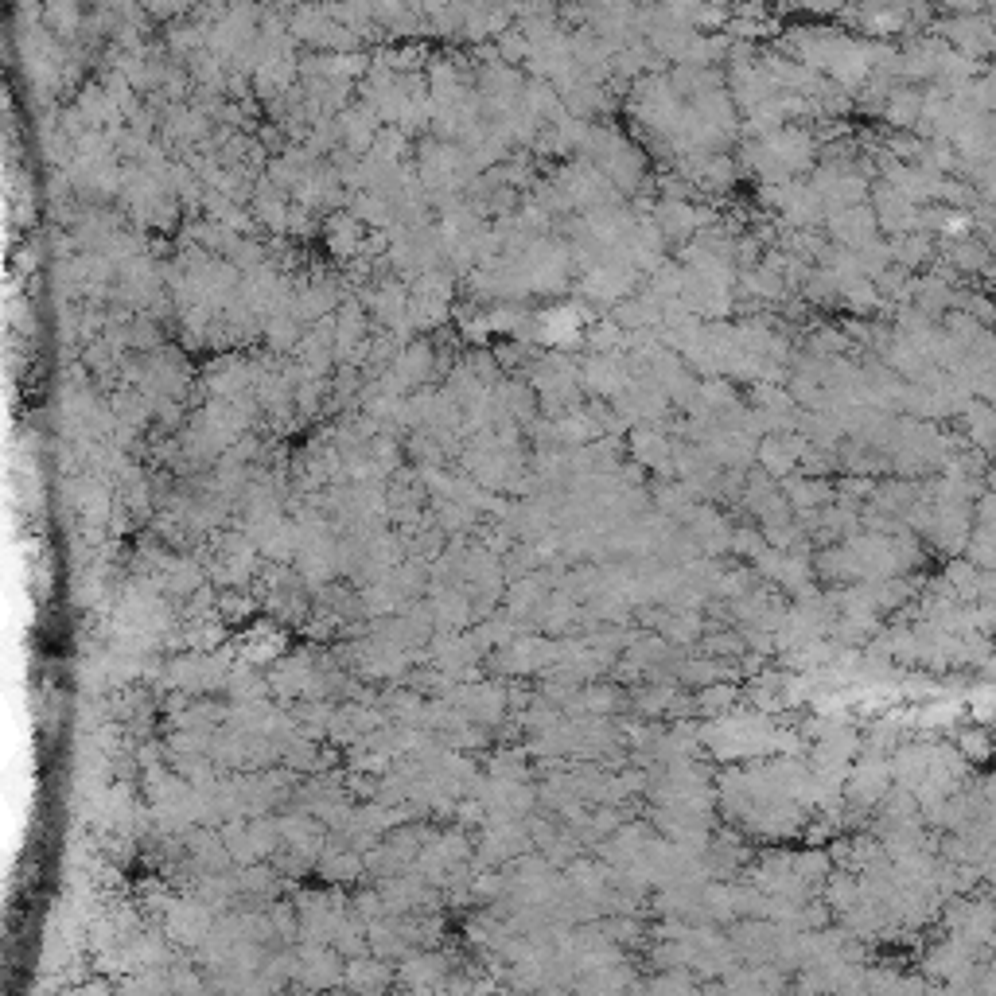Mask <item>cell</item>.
<instances>
[{"mask_svg":"<svg viewBox=\"0 0 996 996\" xmlns=\"http://www.w3.org/2000/svg\"><path fill=\"white\" fill-rule=\"evenodd\" d=\"M829 238L841 242L845 249L860 246L868 238H876V214L868 203H856V207H837L829 211Z\"/></svg>","mask_w":996,"mask_h":996,"instance_id":"obj_1","label":"cell"},{"mask_svg":"<svg viewBox=\"0 0 996 996\" xmlns=\"http://www.w3.org/2000/svg\"><path fill=\"white\" fill-rule=\"evenodd\" d=\"M888 779H891L888 763L880 755H868L853 775H845V786H849V798H853L856 806H876L888 794Z\"/></svg>","mask_w":996,"mask_h":996,"instance_id":"obj_2","label":"cell"},{"mask_svg":"<svg viewBox=\"0 0 996 996\" xmlns=\"http://www.w3.org/2000/svg\"><path fill=\"white\" fill-rule=\"evenodd\" d=\"M806 436H794V432H767V440L759 444V463L771 471V475H790L802 452H806Z\"/></svg>","mask_w":996,"mask_h":996,"instance_id":"obj_3","label":"cell"},{"mask_svg":"<svg viewBox=\"0 0 996 996\" xmlns=\"http://www.w3.org/2000/svg\"><path fill=\"white\" fill-rule=\"evenodd\" d=\"M627 382H631V374H627V366H623L615 355H592L584 362V386L592 393H600V397L623 393L627 390Z\"/></svg>","mask_w":996,"mask_h":996,"instance_id":"obj_4","label":"cell"},{"mask_svg":"<svg viewBox=\"0 0 996 996\" xmlns=\"http://www.w3.org/2000/svg\"><path fill=\"white\" fill-rule=\"evenodd\" d=\"M880 113H884V121L895 125V129H915L919 113H923V94L911 90V86H891Z\"/></svg>","mask_w":996,"mask_h":996,"instance_id":"obj_5","label":"cell"},{"mask_svg":"<svg viewBox=\"0 0 996 996\" xmlns=\"http://www.w3.org/2000/svg\"><path fill=\"white\" fill-rule=\"evenodd\" d=\"M783 214L790 226H814L821 222V214H825V203H821V195L814 187H790V195H786L783 203Z\"/></svg>","mask_w":996,"mask_h":996,"instance_id":"obj_6","label":"cell"},{"mask_svg":"<svg viewBox=\"0 0 996 996\" xmlns=\"http://www.w3.org/2000/svg\"><path fill=\"white\" fill-rule=\"evenodd\" d=\"M911 300H915V308L930 316V320H938L950 304H954V292H950V281H942V277H926V281H915L911 285Z\"/></svg>","mask_w":996,"mask_h":996,"instance_id":"obj_7","label":"cell"},{"mask_svg":"<svg viewBox=\"0 0 996 996\" xmlns=\"http://www.w3.org/2000/svg\"><path fill=\"white\" fill-rule=\"evenodd\" d=\"M631 448H635V456H639L646 467L670 471V463H674V448H670V440H666L662 432H654V428H635Z\"/></svg>","mask_w":996,"mask_h":996,"instance_id":"obj_8","label":"cell"},{"mask_svg":"<svg viewBox=\"0 0 996 996\" xmlns=\"http://www.w3.org/2000/svg\"><path fill=\"white\" fill-rule=\"evenodd\" d=\"M888 249H891V261H899L903 269H919V265L930 261V234H923V230L899 234Z\"/></svg>","mask_w":996,"mask_h":996,"instance_id":"obj_9","label":"cell"},{"mask_svg":"<svg viewBox=\"0 0 996 996\" xmlns=\"http://www.w3.org/2000/svg\"><path fill=\"white\" fill-rule=\"evenodd\" d=\"M961 417H965V428H969V436L981 444V448H989V440H993V409L977 397H969L965 405H961Z\"/></svg>","mask_w":996,"mask_h":996,"instance_id":"obj_10","label":"cell"},{"mask_svg":"<svg viewBox=\"0 0 996 996\" xmlns=\"http://www.w3.org/2000/svg\"><path fill=\"white\" fill-rule=\"evenodd\" d=\"M495 55L498 63H506V67H518V63H526V55H530V43L522 36V28L518 24H510V28H502L495 36Z\"/></svg>","mask_w":996,"mask_h":996,"instance_id":"obj_11","label":"cell"},{"mask_svg":"<svg viewBox=\"0 0 996 996\" xmlns=\"http://www.w3.org/2000/svg\"><path fill=\"white\" fill-rule=\"evenodd\" d=\"M662 635L674 642H693L701 635V619H697V611H685V607H674V615L662 623Z\"/></svg>","mask_w":996,"mask_h":996,"instance_id":"obj_12","label":"cell"},{"mask_svg":"<svg viewBox=\"0 0 996 996\" xmlns=\"http://www.w3.org/2000/svg\"><path fill=\"white\" fill-rule=\"evenodd\" d=\"M829 903L837 911L856 907L860 903V880H853V876H829Z\"/></svg>","mask_w":996,"mask_h":996,"instance_id":"obj_13","label":"cell"},{"mask_svg":"<svg viewBox=\"0 0 996 996\" xmlns=\"http://www.w3.org/2000/svg\"><path fill=\"white\" fill-rule=\"evenodd\" d=\"M732 701H736V689H732V685H716V681H709V685L697 693V709H705V712L728 709Z\"/></svg>","mask_w":996,"mask_h":996,"instance_id":"obj_14","label":"cell"},{"mask_svg":"<svg viewBox=\"0 0 996 996\" xmlns=\"http://www.w3.org/2000/svg\"><path fill=\"white\" fill-rule=\"evenodd\" d=\"M961 751H965V755H973V759H985V755H989V740H985V732H965V736H961Z\"/></svg>","mask_w":996,"mask_h":996,"instance_id":"obj_15","label":"cell"},{"mask_svg":"<svg viewBox=\"0 0 996 996\" xmlns=\"http://www.w3.org/2000/svg\"><path fill=\"white\" fill-rule=\"evenodd\" d=\"M806 12H814V16H833V12H841L845 8V0H798Z\"/></svg>","mask_w":996,"mask_h":996,"instance_id":"obj_16","label":"cell"},{"mask_svg":"<svg viewBox=\"0 0 996 996\" xmlns=\"http://www.w3.org/2000/svg\"><path fill=\"white\" fill-rule=\"evenodd\" d=\"M728 4H744V0H728Z\"/></svg>","mask_w":996,"mask_h":996,"instance_id":"obj_17","label":"cell"}]
</instances>
